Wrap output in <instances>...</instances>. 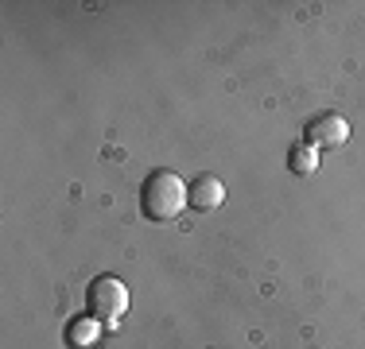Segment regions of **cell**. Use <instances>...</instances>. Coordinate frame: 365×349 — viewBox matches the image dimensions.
<instances>
[{
  "label": "cell",
  "instance_id": "obj_3",
  "mask_svg": "<svg viewBox=\"0 0 365 349\" xmlns=\"http://www.w3.org/2000/svg\"><path fill=\"white\" fill-rule=\"evenodd\" d=\"M346 140H350V120L342 113H319L303 128V144L311 147H342Z\"/></svg>",
  "mask_w": 365,
  "mask_h": 349
},
{
  "label": "cell",
  "instance_id": "obj_5",
  "mask_svg": "<svg viewBox=\"0 0 365 349\" xmlns=\"http://www.w3.org/2000/svg\"><path fill=\"white\" fill-rule=\"evenodd\" d=\"M288 167H292V174H315V167H319L315 147L303 144V140H295L292 152H288Z\"/></svg>",
  "mask_w": 365,
  "mask_h": 349
},
{
  "label": "cell",
  "instance_id": "obj_1",
  "mask_svg": "<svg viewBox=\"0 0 365 349\" xmlns=\"http://www.w3.org/2000/svg\"><path fill=\"white\" fill-rule=\"evenodd\" d=\"M187 206H190V182H182L175 171L160 167L144 179L140 209L148 214V222H175Z\"/></svg>",
  "mask_w": 365,
  "mask_h": 349
},
{
  "label": "cell",
  "instance_id": "obj_4",
  "mask_svg": "<svg viewBox=\"0 0 365 349\" xmlns=\"http://www.w3.org/2000/svg\"><path fill=\"white\" fill-rule=\"evenodd\" d=\"M222 202H225V182L218 174H198V179L190 182V209L210 214V209H218Z\"/></svg>",
  "mask_w": 365,
  "mask_h": 349
},
{
  "label": "cell",
  "instance_id": "obj_2",
  "mask_svg": "<svg viewBox=\"0 0 365 349\" xmlns=\"http://www.w3.org/2000/svg\"><path fill=\"white\" fill-rule=\"evenodd\" d=\"M86 311L90 318H98L101 326H117L128 314V287L117 276H98L86 287Z\"/></svg>",
  "mask_w": 365,
  "mask_h": 349
},
{
  "label": "cell",
  "instance_id": "obj_6",
  "mask_svg": "<svg viewBox=\"0 0 365 349\" xmlns=\"http://www.w3.org/2000/svg\"><path fill=\"white\" fill-rule=\"evenodd\" d=\"M93 338H98V318H74L71 330H66V342L74 349H86Z\"/></svg>",
  "mask_w": 365,
  "mask_h": 349
}]
</instances>
